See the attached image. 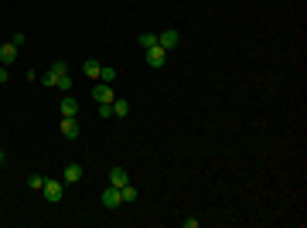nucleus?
Wrapping results in <instances>:
<instances>
[{
  "label": "nucleus",
  "mask_w": 307,
  "mask_h": 228,
  "mask_svg": "<svg viewBox=\"0 0 307 228\" xmlns=\"http://www.w3.org/2000/svg\"><path fill=\"white\" fill-rule=\"evenodd\" d=\"M41 85H48V89H62V92L72 89V75H68V65H65V61H55V65L48 69V75L41 79Z\"/></svg>",
  "instance_id": "1"
},
{
  "label": "nucleus",
  "mask_w": 307,
  "mask_h": 228,
  "mask_svg": "<svg viewBox=\"0 0 307 228\" xmlns=\"http://www.w3.org/2000/svg\"><path fill=\"white\" fill-rule=\"evenodd\" d=\"M92 99H96V106H113V85H106V82H96L92 85Z\"/></svg>",
  "instance_id": "2"
},
{
  "label": "nucleus",
  "mask_w": 307,
  "mask_h": 228,
  "mask_svg": "<svg viewBox=\"0 0 307 228\" xmlns=\"http://www.w3.org/2000/svg\"><path fill=\"white\" fill-rule=\"evenodd\" d=\"M157 45L164 48V51H174V48L181 45V35H178L174 27H164V31H160V35H157Z\"/></svg>",
  "instance_id": "3"
},
{
  "label": "nucleus",
  "mask_w": 307,
  "mask_h": 228,
  "mask_svg": "<svg viewBox=\"0 0 307 228\" xmlns=\"http://www.w3.org/2000/svg\"><path fill=\"white\" fill-rule=\"evenodd\" d=\"M41 194H45V201H51V205H58V201L65 198V187H62V184H58V181H48V177H45V187H41Z\"/></svg>",
  "instance_id": "4"
},
{
  "label": "nucleus",
  "mask_w": 307,
  "mask_h": 228,
  "mask_svg": "<svg viewBox=\"0 0 307 228\" xmlns=\"http://www.w3.org/2000/svg\"><path fill=\"white\" fill-rule=\"evenodd\" d=\"M144 55H147V65H150V69H164V61H168V51H164V48H160V45L147 48Z\"/></svg>",
  "instance_id": "5"
},
{
  "label": "nucleus",
  "mask_w": 307,
  "mask_h": 228,
  "mask_svg": "<svg viewBox=\"0 0 307 228\" xmlns=\"http://www.w3.org/2000/svg\"><path fill=\"white\" fill-rule=\"evenodd\" d=\"M123 184H130V171L126 167H113L109 171V187H123Z\"/></svg>",
  "instance_id": "6"
},
{
  "label": "nucleus",
  "mask_w": 307,
  "mask_h": 228,
  "mask_svg": "<svg viewBox=\"0 0 307 228\" xmlns=\"http://www.w3.org/2000/svg\"><path fill=\"white\" fill-rule=\"evenodd\" d=\"M102 205H106V208H120V205H123L120 187H106V191H102Z\"/></svg>",
  "instance_id": "7"
},
{
  "label": "nucleus",
  "mask_w": 307,
  "mask_h": 228,
  "mask_svg": "<svg viewBox=\"0 0 307 228\" xmlns=\"http://www.w3.org/2000/svg\"><path fill=\"white\" fill-rule=\"evenodd\" d=\"M58 113H62V119H72V116L79 113V103H75L72 95H65V99H62V106H58Z\"/></svg>",
  "instance_id": "8"
},
{
  "label": "nucleus",
  "mask_w": 307,
  "mask_h": 228,
  "mask_svg": "<svg viewBox=\"0 0 307 228\" xmlns=\"http://www.w3.org/2000/svg\"><path fill=\"white\" fill-rule=\"evenodd\" d=\"M99 61H96V58H86V61H82V72H86V79H92V82H99Z\"/></svg>",
  "instance_id": "9"
},
{
  "label": "nucleus",
  "mask_w": 307,
  "mask_h": 228,
  "mask_svg": "<svg viewBox=\"0 0 307 228\" xmlns=\"http://www.w3.org/2000/svg\"><path fill=\"white\" fill-rule=\"evenodd\" d=\"M14 58H17V45H14V41L0 45V65H11Z\"/></svg>",
  "instance_id": "10"
},
{
  "label": "nucleus",
  "mask_w": 307,
  "mask_h": 228,
  "mask_svg": "<svg viewBox=\"0 0 307 228\" xmlns=\"http://www.w3.org/2000/svg\"><path fill=\"white\" fill-rule=\"evenodd\" d=\"M62 177H65V184H79L82 181V167L79 164H65V174H62Z\"/></svg>",
  "instance_id": "11"
},
{
  "label": "nucleus",
  "mask_w": 307,
  "mask_h": 228,
  "mask_svg": "<svg viewBox=\"0 0 307 228\" xmlns=\"http://www.w3.org/2000/svg\"><path fill=\"white\" fill-rule=\"evenodd\" d=\"M62 137H68V140L79 137V123H75V116H72V119H62Z\"/></svg>",
  "instance_id": "12"
},
{
  "label": "nucleus",
  "mask_w": 307,
  "mask_h": 228,
  "mask_svg": "<svg viewBox=\"0 0 307 228\" xmlns=\"http://www.w3.org/2000/svg\"><path fill=\"white\" fill-rule=\"evenodd\" d=\"M109 109H113L116 119H126V116H130V103H126V99H113V106H109Z\"/></svg>",
  "instance_id": "13"
},
{
  "label": "nucleus",
  "mask_w": 307,
  "mask_h": 228,
  "mask_svg": "<svg viewBox=\"0 0 307 228\" xmlns=\"http://www.w3.org/2000/svg\"><path fill=\"white\" fill-rule=\"evenodd\" d=\"M136 45H140L144 51H147V48H154V45H157V35H154V31H144V35L136 38Z\"/></svg>",
  "instance_id": "14"
},
{
  "label": "nucleus",
  "mask_w": 307,
  "mask_h": 228,
  "mask_svg": "<svg viewBox=\"0 0 307 228\" xmlns=\"http://www.w3.org/2000/svg\"><path fill=\"white\" fill-rule=\"evenodd\" d=\"M99 82H106V85H113V82H116V69H113V65H102V69H99Z\"/></svg>",
  "instance_id": "15"
},
{
  "label": "nucleus",
  "mask_w": 307,
  "mask_h": 228,
  "mask_svg": "<svg viewBox=\"0 0 307 228\" xmlns=\"http://www.w3.org/2000/svg\"><path fill=\"white\" fill-rule=\"evenodd\" d=\"M120 198H123V205L136 201V187H133V184H123V187H120Z\"/></svg>",
  "instance_id": "16"
},
{
  "label": "nucleus",
  "mask_w": 307,
  "mask_h": 228,
  "mask_svg": "<svg viewBox=\"0 0 307 228\" xmlns=\"http://www.w3.org/2000/svg\"><path fill=\"white\" fill-rule=\"evenodd\" d=\"M27 187H31V191H41V187H45V177H41V174H31V177H27Z\"/></svg>",
  "instance_id": "17"
},
{
  "label": "nucleus",
  "mask_w": 307,
  "mask_h": 228,
  "mask_svg": "<svg viewBox=\"0 0 307 228\" xmlns=\"http://www.w3.org/2000/svg\"><path fill=\"white\" fill-rule=\"evenodd\" d=\"M11 41H14V45H17V48H21V45H24V41H27V35H24V31H17V35H14V38H11Z\"/></svg>",
  "instance_id": "18"
},
{
  "label": "nucleus",
  "mask_w": 307,
  "mask_h": 228,
  "mask_svg": "<svg viewBox=\"0 0 307 228\" xmlns=\"http://www.w3.org/2000/svg\"><path fill=\"white\" fill-rule=\"evenodd\" d=\"M7 79H11V75H7V65H0V85H4Z\"/></svg>",
  "instance_id": "19"
},
{
  "label": "nucleus",
  "mask_w": 307,
  "mask_h": 228,
  "mask_svg": "<svg viewBox=\"0 0 307 228\" xmlns=\"http://www.w3.org/2000/svg\"><path fill=\"white\" fill-rule=\"evenodd\" d=\"M4 160H7V157H4V150H0V164H4Z\"/></svg>",
  "instance_id": "20"
}]
</instances>
